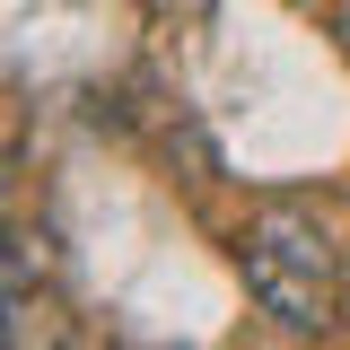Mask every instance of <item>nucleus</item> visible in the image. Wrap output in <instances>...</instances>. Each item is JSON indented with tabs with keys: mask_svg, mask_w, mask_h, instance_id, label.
I'll return each instance as SVG.
<instances>
[{
	"mask_svg": "<svg viewBox=\"0 0 350 350\" xmlns=\"http://www.w3.org/2000/svg\"><path fill=\"white\" fill-rule=\"evenodd\" d=\"M245 237H262L271 254H289V262H306V271H333V280H342V254H333V237H324L306 211H262Z\"/></svg>",
	"mask_w": 350,
	"mask_h": 350,
	"instance_id": "obj_2",
	"label": "nucleus"
},
{
	"mask_svg": "<svg viewBox=\"0 0 350 350\" xmlns=\"http://www.w3.org/2000/svg\"><path fill=\"white\" fill-rule=\"evenodd\" d=\"M342 315H350V298H342Z\"/></svg>",
	"mask_w": 350,
	"mask_h": 350,
	"instance_id": "obj_4",
	"label": "nucleus"
},
{
	"mask_svg": "<svg viewBox=\"0 0 350 350\" xmlns=\"http://www.w3.org/2000/svg\"><path fill=\"white\" fill-rule=\"evenodd\" d=\"M237 280H245V298H254L280 333H298V342H315V333L342 324V280H333V271H306V262H289V254H271L262 237H237Z\"/></svg>",
	"mask_w": 350,
	"mask_h": 350,
	"instance_id": "obj_1",
	"label": "nucleus"
},
{
	"mask_svg": "<svg viewBox=\"0 0 350 350\" xmlns=\"http://www.w3.org/2000/svg\"><path fill=\"white\" fill-rule=\"evenodd\" d=\"M9 289H53V237L44 228H9Z\"/></svg>",
	"mask_w": 350,
	"mask_h": 350,
	"instance_id": "obj_3",
	"label": "nucleus"
}]
</instances>
